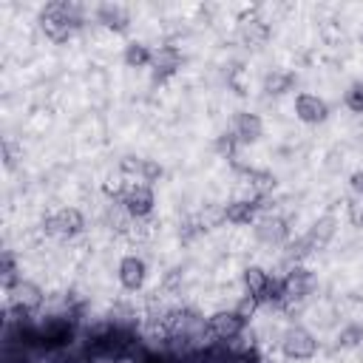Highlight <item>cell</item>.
<instances>
[{
    "mask_svg": "<svg viewBox=\"0 0 363 363\" xmlns=\"http://www.w3.org/2000/svg\"><path fill=\"white\" fill-rule=\"evenodd\" d=\"M272 281H275V278H272L261 264H250V267H244V272H241L244 292H247V295H252L261 306H264V298H267V292H269Z\"/></svg>",
    "mask_w": 363,
    "mask_h": 363,
    "instance_id": "obj_13",
    "label": "cell"
},
{
    "mask_svg": "<svg viewBox=\"0 0 363 363\" xmlns=\"http://www.w3.org/2000/svg\"><path fill=\"white\" fill-rule=\"evenodd\" d=\"M295 116L303 122V125H320L329 119V105L326 99H320L318 94H309V91H301L295 96Z\"/></svg>",
    "mask_w": 363,
    "mask_h": 363,
    "instance_id": "obj_10",
    "label": "cell"
},
{
    "mask_svg": "<svg viewBox=\"0 0 363 363\" xmlns=\"http://www.w3.org/2000/svg\"><path fill=\"white\" fill-rule=\"evenodd\" d=\"M306 233L315 238L318 247H326V244L335 238V233H337V218H335V216H320V218L312 221V227H309Z\"/></svg>",
    "mask_w": 363,
    "mask_h": 363,
    "instance_id": "obj_20",
    "label": "cell"
},
{
    "mask_svg": "<svg viewBox=\"0 0 363 363\" xmlns=\"http://www.w3.org/2000/svg\"><path fill=\"white\" fill-rule=\"evenodd\" d=\"M343 105H346L352 113L363 116V82H352V85L346 88V94H343Z\"/></svg>",
    "mask_w": 363,
    "mask_h": 363,
    "instance_id": "obj_22",
    "label": "cell"
},
{
    "mask_svg": "<svg viewBox=\"0 0 363 363\" xmlns=\"http://www.w3.org/2000/svg\"><path fill=\"white\" fill-rule=\"evenodd\" d=\"M318 286V275L309 267L292 264L284 275H281V289H284V306H295L301 301H306Z\"/></svg>",
    "mask_w": 363,
    "mask_h": 363,
    "instance_id": "obj_2",
    "label": "cell"
},
{
    "mask_svg": "<svg viewBox=\"0 0 363 363\" xmlns=\"http://www.w3.org/2000/svg\"><path fill=\"white\" fill-rule=\"evenodd\" d=\"M85 230V216H82V210L79 207H60V210H54L51 216H45V221H43V233L48 235V238H57V241H68V238H74V235H79Z\"/></svg>",
    "mask_w": 363,
    "mask_h": 363,
    "instance_id": "obj_4",
    "label": "cell"
},
{
    "mask_svg": "<svg viewBox=\"0 0 363 363\" xmlns=\"http://www.w3.org/2000/svg\"><path fill=\"white\" fill-rule=\"evenodd\" d=\"M346 218H349L352 227H363V196L354 193V196L346 201Z\"/></svg>",
    "mask_w": 363,
    "mask_h": 363,
    "instance_id": "obj_25",
    "label": "cell"
},
{
    "mask_svg": "<svg viewBox=\"0 0 363 363\" xmlns=\"http://www.w3.org/2000/svg\"><path fill=\"white\" fill-rule=\"evenodd\" d=\"M292 82H295V74H292V71L272 68V71L264 77V94H269V96H281V94L292 91Z\"/></svg>",
    "mask_w": 363,
    "mask_h": 363,
    "instance_id": "obj_19",
    "label": "cell"
},
{
    "mask_svg": "<svg viewBox=\"0 0 363 363\" xmlns=\"http://www.w3.org/2000/svg\"><path fill=\"white\" fill-rule=\"evenodd\" d=\"M162 173H164V170H162V164H159L156 159H145V164H142V176H139V182H145V184H150V187H153V184H156V182L162 179Z\"/></svg>",
    "mask_w": 363,
    "mask_h": 363,
    "instance_id": "obj_26",
    "label": "cell"
},
{
    "mask_svg": "<svg viewBox=\"0 0 363 363\" xmlns=\"http://www.w3.org/2000/svg\"><path fill=\"white\" fill-rule=\"evenodd\" d=\"M6 298H9V309H11V312L28 318V315H34V312L43 309V303H45V289H43L37 281H31V278H20L14 286L6 289Z\"/></svg>",
    "mask_w": 363,
    "mask_h": 363,
    "instance_id": "obj_3",
    "label": "cell"
},
{
    "mask_svg": "<svg viewBox=\"0 0 363 363\" xmlns=\"http://www.w3.org/2000/svg\"><path fill=\"white\" fill-rule=\"evenodd\" d=\"M125 187H128V179H125L122 173L108 176V179L102 182V193H105L111 201H119V199H122V193H125Z\"/></svg>",
    "mask_w": 363,
    "mask_h": 363,
    "instance_id": "obj_23",
    "label": "cell"
},
{
    "mask_svg": "<svg viewBox=\"0 0 363 363\" xmlns=\"http://www.w3.org/2000/svg\"><path fill=\"white\" fill-rule=\"evenodd\" d=\"M278 349L286 360H312L318 354V337L303 326H286L278 337Z\"/></svg>",
    "mask_w": 363,
    "mask_h": 363,
    "instance_id": "obj_5",
    "label": "cell"
},
{
    "mask_svg": "<svg viewBox=\"0 0 363 363\" xmlns=\"http://www.w3.org/2000/svg\"><path fill=\"white\" fill-rule=\"evenodd\" d=\"M119 204L130 213V218H147L153 213V204H156V196H153V187L145 184V182H128Z\"/></svg>",
    "mask_w": 363,
    "mask_h": 363,
    "instance_id": "obj_7",
    "label": "cell"
},
{
    "mask_svg": "<svg viewBox=\"0 0 363 363\" xmlns=\"http://www.w3.org/2000/svg\"><path fill=\"white\" fill-rule=\"evenodd\" d=\"M235 145H238V142H235V136L227 130V133H221V136H218V142H216V150H218L221 156L233 159V153H235Z\"/></svg>",
    "mask_w": 363,
    "mask_h": 363,
    "instance_id": "obj_28",
    "label": "cell"
},
{
    "mask_svg": "<svg viewBox=\"0 0 363 363\" xmlns=\"http://www.w3.org/2000/svg\"><path fill=\"white\" fill-rule=\"evenodd\" d=\"M360 43H363V31H360Z\"/></svg>",
    "mask_w": 363,
    "mask_h": 363,
    "instance_id": "obj_30",
    "label": "cell"
},
{
    "mask_svg": "<svg viewBox=\"0 0 363 363\" xmlns=\"http://www.w3.org/2000/svg\"><path fill=\"white\" fill-rule=\"evenodd\" d=\"M238 34H241V40H244L250 48H261V45L269 40V26H267V20H261V17H241Z\"/></svg>",
    "mask_w": 363,
    "mask_h": 363,
    "instance_id": "obj_15",
    "label": "cell"
},
{
    "mask_svg": "<svg viewBox=\"0 0 363 363\" xmlns=\"http://www.w3.org/2000/svg\"><path fill=\"white\" fill-rule=\"evenodd\" d=\"M196 221H199L201 233H204V230H218V227L227 224V207L210 201V204H204V207L196 213Z\"/></svg>",
    "mask_w": 363,
    "mask_h": 363,
    "instance_id": "obj_18",
    "label": "cell"
},
{
    "mask_svg": "<svg viewBox=\"0 0 363 363\" xmlns=\"http://www.w3.org/2000/svg\"><path fill=\"white\" fill-rule=\"evenodd\" d=\"M116 278H119L122 289L139 292L145 286V281H147V264H145V258L142 255H125L119 261V267H116Z\"/></svg>",
    "mask_w": 363,
    "mask_h": 363,
    "instance_id": "obj_11",
    "label": "cell"
},
{
    "mask_svg": "<svg viewBox=\"0 0 363 363\" xmlns=\"http://www.w3.org/2000/svg\"><path fill=\"white\" fill-rule=\"evenodd\" d=\"M230 133L235 136L238 145H252L264 136V122L252 111H235L230 119Z\"/></svg>",
    "mask_w": 363,
    "mask_h": 363,
    "instance_id": "obj_9",
    "label": "cell"
},
{
    "mask_svg": "<svg viewBox=\"0 0 363 363\" xmlns=\"http://www.w3.org/2000/svg\"><path fill=\"white\" fill-rule=\"evenodd\" d=\"M258 306H261V303H258V301H255L252 295H247V292H244V295L238 298V303H235L233 309H235V312H238V315H241L244 320H250V318L255 315V309H258Z\"/></svg>",
    "mask_w": 363,
    "mask_h": 363,
    "instance_id": "obj_27",
    "label": "cell"
},
{
    "mask_svg": "<svg viewBox=\"0 0 363 363\" xmlns=\"http://www.w3.org/2000/svg\"><path fill=\"white\" fill-rule=\"evenodd\" d=\"M207 332L216 343H227L241 332H247V320L235 309H216L207 315Z\"/></svg>",
    "mask_w": 363,
    "mask_h": 363,
    "instance_id": "obj_6",
    "label": "cell"
},
{
    "mask_svg": "<svg viewBox=\"0 0 363 363\" xmlns=\"http://www.w3.org/2000/svg\"><path fill=\"white\" fill-rule=\"evenodd\" d=\"M79 6L74 3H62V0H54L43 9L40 14V28L48 40L54 43H65L77 28H79Z\"/></svg>",
    "mask_w": 363,
    "mask_h": 363,
    "instance_id": "obj_1",
    "label": "cell"
},
{
    "mask_svg": "<svg viewBox=\"0 0 363 363\" xmlns=\"http://www.w3.org/2000/svg\"><path fill=\"white\" fill-rule=\"evenodd\" d=\"M96 20H99L105 28H111V31H128V26H130L128 11H125L122 6H116V3H102V6L96 9Z\"/></svg>",
    "mask_w": 363,
    "mask_h": 363,
    "instance_id": "obj_16",
    "label": "cell"
},
{
    "mask_svg": "<svg viewBox=\"0 0 363 363\" xmlns=\"http://www.w3.org/2000/svg\"><path fill=\"white\" fill-rule=\"evenodd\" d=\"M150 68H153V74H156L159 79L176 74V71L182 68V51H179L176 45H159V48H153Z\"/></svg>",
    "mask_w": 363,
    "mask_h": 363,
    "instance_id": "obj_14",
    "label": "cell"
},
{
    "mask_svg": "<svg viewBox=\"0 0 363 363\" xmlns=\"http://www.w3.org/2000/svg\"><path fill=\"white\" fill-rule=\"evenodd\" d=\"M150 60H153V48L145 45V43H139V40H130L125 45V51H122V62L128 68H147Z\"/></svg>",
    "mask_w": 363,
    "mask_h": 363,
    "instance_id": "obj_17",
    "label": "cell"
},
{
    "mask_svg": "<svg viewBox=\"0 0 363 363\" xmlns=\"http://www.w3.org/2000/svg\"><path fill=\"white\" fill-rule=\"evenodd\" d=\"M227 207V224L233 227H247L258 221V213L264 210V199H233L224 204Z\"/></svg>",
    "mask_w": 363,
    "mask_h": 363,
    "instance_id": "obj_12",
    "label": "cell"
},
{
    "mask_svg": "<svg viewBox=\"0 0 363 363\" xmlns=\"http://www.w3.org/2000/svg\"><path fill=\"white\" fill-rule=\"evenodd\" d=\"M335 343H337L340 349H354V346H360V343H363V326H360V323H343V326L337 329V335H335Z\"/></svg>",
    "mask_w": 363,
    "mask_h": 363,
    "instance_id": "obj_21",
    "label": "cell"
},
{
    "mask_svg": "<svg viewBox=\"0 0 363 363\" xmlns=\"http://www.w3.org/2000/svg\"><path fill=\"white\" fill-rule=\"evenodd\" d=\"M349 184H352V190H354L357 196H363V170H354V173L349 176Z\"/></svg>",
    "mask_w": 363,
    "mask_h": 363,
    "instance_id": "obj_29",
    "label": "cell"
},
{
    "mask_svg": "<svg viewBox=\"0 0 363 363\" xmlns=\"http://www.w3.org/2000/svg\"><path fill=\"white\" fill-rule=\"evenodd\" d=\"M142 164H145V159H139V156H122L119 159V173L128 179H136L139 182V176H142Z\"/></svg>",
    "mask_w": 363,
    "mask_h": 363,
    "instance_id": "obj_24",
    "label": "cell"
},
{
    "mask_svg": "<svg viewBox=\"0 0 363 363\" xmlns=\"http://www.w3.org/2000/svg\"><path fill=\"white\" fill-rule=\"evenodd\" d=\"M252 235L264 247H284L289 241V224H286V218H281L275 213H264L252 224Z\"/></svg>",
    "mask_w": 363,
    "mask_h": 363,
    "instance_id": "obj_8",
    "label": "cell"
}]
</instances>
